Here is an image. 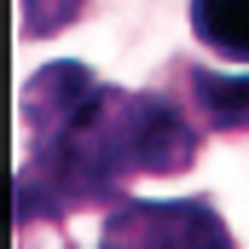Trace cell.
<instances>
[{"instance_id":"obj_1","label":"cell","mask_w":249,"mask_h":249,"mask_svg":"<svg viewBox=\"0 0 249 249\" xmlns=\"http://www.w3.org/2000/svg\"><path fill=\"white\" fill-rule=\"evenodd\" d=\"M29 162L18 168V232L58 226L75 209L122 203L127 180L186 174L197 162V122L174 93L110 87L87 64L58 58L23 81Z\"/></svg>"},{"instance_id":"obj_2","label":"cell","mask_w":249,"mask_h":249,"mask_svg":"<svg viewBox=\"0 0 249 249\" xmlns=\"http://www.w3.org/2000/svg\"><path fill=\"white\" fill-rule=\"evenodd\" d=\"M99 249H238V238L209 197H122L99 226Z\"/></svg>"},{"instance_id":"obj_3","label":"cell","mask_w":249,"mask_h":249,"mask_svg":"<svg viewBox=\"0 0 249 249\" xmlns=\"http://www.w3.org/2000/svg\"><path fill=\"white\" fill-rule=\"evenodd\" d=\"M174 75L186 81L197 127H209V133H249V75L203 70V64H174Z\"/></svg>"},{"instance_id":"obj_4","label":"cell","mask_w":249,"mask_h":249,"mask_svg":"<svg viewBox=\"0 0 249 249\" xmlns=\"http://www.w3.org/2000/svg\"><path fill=\"white\" fill-rule=\"evenodd\" d=\"M191 35L220 64H249V0H186Z\"/></svg>"},{"instance_id":"obj_5","label":"cell","mask_w":249,"mask_h":249,"mask_svg":"<svg viewBox=\"0 0 249 249\" xmlns=\"http://www.w3.org/2000/svg\"><path fill=\"white\" fill-rule=\"evenodd\" d=\"M81 12H87V0H23V35L47 41V35H58L64 23H75Z\"/></svg>"}]
</instances>
